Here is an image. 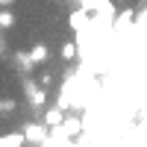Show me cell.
<instances>
[{
    "instance_id": "obj_4",
    "label": "cell",
    "mask_w": 147,
    "mask_h": 147,
    "mask_svg": "<svg viewBox=\"0 0 147 147\" xmlns=\"http://www.w3.org/2000/svg\"><path fill=\"white\" fill-rule=\"evenodd\" d=\"M44 124L47 127H62V112H59V109H50V112L44 115Z\"/></svg>"
},
{
    "instance_id": "obj_3",
    "label": "cell",
    "mask_w": 147,
    "mask_h": 147,
    "mask_svg": "<svg viewBox=\"0 0 147 147\" xmlns=\"http://www.w3.org/2000/svg\"><path fill=\"white\" fill-rule=\"evenodd\" d=\"M24 132H9V136L0 138V147H24Z\"/></svg>"
},
{
    "instance_id": "obj_6",
    "label": "cell",
    "mask_w": 147,
    "mask_h": 147,
    "mask_svg": "<svg viewBox=\"0 0 147 147\" xmlns=\"http://www.w3.org/2000/svg\"><path fill=\"white\" fill-rule=\"evenodd\" d=\"M12 24H15V15H12V12H0V27L12 30Z\"/></svg>"
},
{
    "instance_id": "obj_8",
    "label": "cell",
    "mask_w": 147,
    "mask_h": 147,
    "mask_svg": "<svg viewBox=\"0 0 147 147\" xmlns=\"http://www.w3.org/2000/svg\"><path fill=\"white\" fill-rule=\"evenodd\" d=\"M100 3H103V0H77V6L88 9V12H97V9H100Z\"/></svg>"
},
{
    "instance_id": "obj_5",
    "label": "cell",
    "mask_w": 147,
    "mask_h": 147,
    "mask_svg": "<svg viewBox=\"0 0 147 147\" xmlns=\"http://www.w3.org/2000/svg\"><path fill=\"white\" fill-rule=\"evenodd\" d=\"M62 59H65V62L77 59V44H74V41H65V44H62Z\"/></svg>"
},
{
    "instance_id": "obj_2",
    "label": "cell",
    "mask_w": 147,
    "mask_h": 147,
    "mask_svg": "<svg viewBox=\"0 0 147 147\" xmlns=\"http://www.w3.org/2000/svg\"><path fill=\"white\" fill-rule=\"evenodd\" d=\"M47 56H50L47 44H35L32 50H30V59H32V65H44V62H47Z\"/></svg>"
},
{
    "instance_id": "obj_9",
    "label": "cell",
    "mask_w": 147,
    "mask_h": 147,
    "mask_svg": "<svg viewBox=\"0 0 147 147\" xmlns=\"http://www.w3.org/2000/svg\"><path fill=\"white\" fill-rule=\"evenodd\" d=\"M9 3H15V0H0V6H9Z\"/></svg>"
},
{
    "instance_id": "obj_1",
    "label": "cell",
    "mask_w": 147,
    "mask_h": 147,
    "mask_svg": "<svg viewBox=\"0 0 147 147\" xmlns=\"http://www.w3.org/2000/svg\"><path fill=\"white\" fill-rule=\"evenodd\" d=\"M21 132H24V138H27V141H32V144H44V138H47V132H44L38 124H27Z\"/></svg>"
},
{
    "instance_id": "obj_10",
    "label": "cell",
    "mask_w": 147,
    "mask_h": 147,
    "mask_svg": "<svg viewBox=\"0 0 147 147\" xmlns=\"http://www.w3.org/2000/svg\"><path fill=\"white\" fill-rule=\"evenodd\" d=\"M118 3H124V0H118Z\"/></svg>"
},
{
    "instance_id": "obj_7",
    "label": "cell",
    "mask_w": 147,
    "mask_h": 147,
    "mask_svg": "<svg viewBox=\"0 0 147 147\" xmlns=\"http://www.w3.org/2000/svg\"><path fill=\"white\" fill-rule=\"evenodd\" d=\"M12 112H15V100H9V97H6V100H0V115H12Z\"/></svg>"
}]
</instances>
